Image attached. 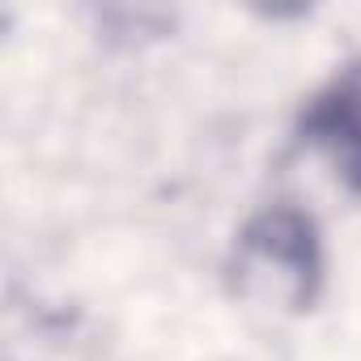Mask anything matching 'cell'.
<instances>
[{
    "label": "cell",
    "instance_id": "1",
    "mask_svg": "<svg viewBox=\"0 0 361 361\" xmlns=\"http://www.w3.org/2000/svg\"><path fill=\"white\" fill-rule=\"evenodd\" d=\"M323 276H327L323 234L306 209L281 200L264 204L243 221L230 251V285L238 298L302 314L319 302Z\"/></svg>",
    "mask_w": 361,
    "mask_h": 361
},
{
    "label": "cell",
    "instance_id": "2",
    "mask_svg": "<svg viewBox=\"0 0 361 361\" xmlns=\"http://www.w3.org/2000/svg\"><path fill=\"white\" fill-rule=\"evenodd\" d=\"M298 136L336 166V178L353 196H361V56L344 60L306 98Z\"/></svg>",
    "mask_w": 361,
    "mask_h": 361
}]
</instances>
